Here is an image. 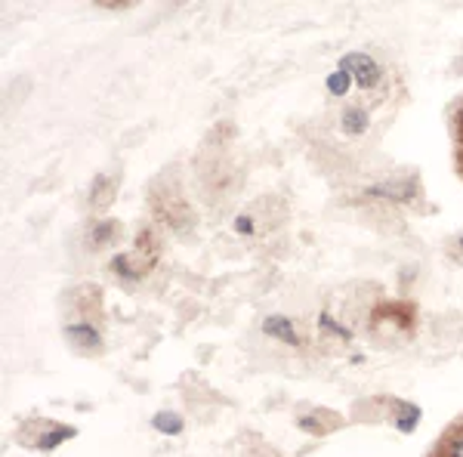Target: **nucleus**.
I'll list each match as a JSON object with an SVG mask.
<instances>
[{
  "label": "nucleus",
  "instance_id": "obj_11",
  "mask_svg": "<svg viewBox=\"0 0 463 457\" xmlns=\"http://www.w3.org/2000/svg\"><path fill=\"white\" fill-rule=\"evenodd\" d=\"M109 235H115V223H99V226L90 232V242L102 244V242H109Z\"/></svg>",
  "mask_w": 463,
  "mask_h": 457
},
{
  "label": "nucleus",
  "instance_id": "obj_12",
  "mask_svg": "<svg viewBox=\"0 0 463 457\" xmlns=\"http://www.w3.org/2000/svg\"><path fill=\"white\" fill-rule=\"evenodd\" d=\"M442 457H463V436H454L445 442V452Z\"/></svg>",
  "mask_w": 463,
  "mask_h": 457
},
{
  "label": "nucleus",
  "instance_id": "obj_3",
  "mask_svg": "<svg viewBox=\"0 0 463 457\" xmlns=\"http://www.w3.org/2000/svg\"><path fill=\"white\" fill-rule=\"evenodd\" d=\"M65 337L74 343L78 349H99L102 347V337L96 331L93 325H87V321H78V325H69L65 328Z\"/></svg>",
  "mask_w": 463,
  "mask_h": 457
},
{
  "label": "nucleus",
  "instance_id": "obj_6",
  "mask_svg": "<svg viewBox=\"0 0 463 457\" xmlns=\"http://www.w3.org/2000/svg\"><path fill=\"white\" fill-rule=\"evenodd\" d=\"M74 433H78V430H74V426H53V430H47L41 439H37V445H41L43 452H53L56 445H62V442H69V439L74 436Z\"/></svg>",
  "mask_w": 463,
  "mask_h": 457
},
{
  "label": "nucleus",
  "instance_id": "obj_16",
  "mask_svg": "<svg viewBox=\"0 0 463 457\" xmlns=\"http://www.w3.org/2000/svg\"><path fill=\"white\" fill-rule=\"evenodd\" d=\"M460 251H463V238H460Z\"/></svg>",
  "mask_w": 463,
  "mask_h": 457
},
{
  "label": "nucleus",
  "instance_id": "obj_1",
  "mask_svg": "<svg viewBox=\"0 0 463 457\" xmlns=\"http://www.w3.org/2000/svg\"><path fill=\"white\" fill-rule=\"evenodd\" d=\"M340 69L353 78V84L358 87H364V90H371V87H377L380 84V78H383V69H380V62L374 56H368V53H346L340 59Z\"/></svg>",
  "mask_w": 463,
  "mask_h": 457
},
{
  "label": "nucleus",
  "instance_id": "obj_2",
  "mask_svg": "<svg viewBox=\"0 0 463 457\" xmlns=\"http://www.w3.org/2000/svg\"><path fill=\"white\" fill-rule=\"evenodd\" d=\"M263 334L275 337V340H285L288 347H297V343H300L294 321H290L288 316H269V319L263 321Z\"/></svg>",
  "mask_w": 463,
  "mask_h": 457
},
{
  "label": "nucleus",
  "instance_id": "obj_4",
  "mask_svg": "<svg viewBox=\"0 0 463 457\" xmlns=\"http://www.w3.org/2000/svg\"><path fill=\"white\" fill-rule=\"evenodd\" d=\"M340 127H343V133H349V137H362V133L368 130V111L358 109V106L346 109L340 118Z\"/></svg>",
  "mask_w": 463,
  "mask_h": 457
},
{
  "label": "nucleus",
  "instance_id": "obj_15",
  "mask_svg": "<svg viewBox=\"0 0 463 457\" xmlns=\"http://www.w3.org/2000/svg\"><path fill=\"white\" fill-rule=\"evenodd\" d=\"M460 124H463V109H460Z\"/></svg>",
  "mask_w": 463,
  "mask_h": 457
},
{
  "label": "nucleus",
  "instance_id": "obj_9",
  "mask_svg": "<svg viewBox=\"0 0 463 457\" xmlns=\"http://www.w3.org/2000/svg\"><path fill=\"white\" fill-rule=\"evenodd\" d=\"M349 87H353V78H349L346 71L337 69L334 74H327V90H331L334 96H346Z\"/></svg>",
  "mask_w": 463,
  "mask_h": 457
},
{
  "label": "nucleus",
  "instance_id": "obj_13",
  "mask_svg": "<svg viewBox=\"0 0 463 457\" xmlns=\"http://www.w3.org/2000/svg\"><path fill=\"white\" fill-rule=\"evenodd\" d=\"M318 321H321V328H325V331H334V334H340L343 340H349V331H346V328H343V325H337V321H331L327 316H321Z\"/></svg>",
  "mask_w": 463,
  "mask_h": 457
},
{
  "label": "nucleus",
  "instance_id": "obj_10",
  "mask_svg": "<svg viewBox=\"0 0 463 457\" xmlns=\"http://www.w3.org/2000/svg\"><path fill=\"white\" fill-rule=\"evenodd\" d=\"M399 414H402V417H399V421H395V426H399L402 433L414 430L417 421H420V408H417V405H402Z\"/></svg>",
  "mask_w": 463,
  "mask_h": 457
},
{
  "label": "nucleus",
  "instance_id": "obj_5",
  "mask_svg": "<svg viewBox=\"0 0 463 457\" xmlns=\"http://www.w3.org/2000/svg\"><path fill=\"white\" fill-rule=\"evenodd\" d=\"M368 195H374V198H392V201H411L414 198V192H411L408 183H383V186H371Z\"/></svg>",
  "mask_w": 463,
  "mask_h": 457
},
{
  "label": "nucleus",
  "instance_id": "obj_14",
  "mask_svg": "<svg viewBox=\"0 0 463 457\" xmlns=\"http://www.w3.org/2000/svg\"><path fill=\"white\" fill-rule=\"evenodd\" d=\"M235 229L241 232V235H250V232H253V223L248 220V216H238V220H235Z\"/></svg>",
  "mask_w": 463,
  "mask_h": 457
},
{
  "label": "nucleus",
  "instance_id": "obj_7",
  "mask_svg": "<svg viewBox=\"0 0 463 457\" xmlns=\"http://www.w3.org/2000/svg\"><path fill=\"white\" fill-rule=\"evenodd\" d=\"M152 426H155V430H161V433H167V436H179V433H183V421H179L176 414H170V411L155 414Z\"/></svg>",
  "mask_w": 463,
  "mask_h": 457
},
{
  "label": "nucleus",
  "instance_id": "obj_8",
  "mask_svg": "<svg viewBox=\"0 0 463 457\" xmlns=\"http://www.w3.org/2000/svg\"><path fill=\"white\" fill-rule=\"evenodd\" d=\"M111 272H115V275H121V279H127V281L139 279V269L133 266V260L127 257V253H118V257L111 260Z\"/></svg>",
  "mask_w": 463,
  "mask_h": 457
}]
</instances>
